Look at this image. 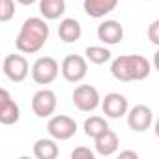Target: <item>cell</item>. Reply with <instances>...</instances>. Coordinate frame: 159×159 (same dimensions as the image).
<instances>
[{
	"mask_svg": "<svg viewBox=\"0 0 159 159\" xmlns=\"http://www.w3.org/2000/svg\"><path fill=\"white\" fill-rule=\"evenodd\" d=\"M49 39V25L41 17H28L17 38H15V47L23 54H34L43 49V45Z\"/></svg>",
	"mask_w": 159,
	"mask_h": 159,
	"instance_id": "6da1fadb",
	"label": "cell"
},
{
	"mask_svg": "<svg viewBox=\"0 0 159 159\" xmlns=\"http://www.w3.org/2000/svg\"><path fill=\"white\" fill-rule=\"evenodd\" d=\"M118 0H84V13L92 19H101L114 11Z\"/></svg>",
	"mask_w": 159,
	"mask_h": 159,
	"instance_id": "9a60e30c",
	"label": "cell"
},
{
	"mask_svg": "<svg viewBox=\"0 0 159 159\" xmlns=\"http://www.w3.org/2000/svg\"><path fill=\"white\" fill-rule=\"evenodd\" d=\"M153 67L159 71V49L155 51V54H153Z\"/></svg>",
	"mask_w": 159,
	"mask_h": 159,
	"instance_id": "cb8c5ba5",
	"label": "cell"
},
{
	"mask_svg": "<svg viewBox=\"0 0 159 159\" xmlns=\"http://www.w3.org/2000/svg\"><path fill=\"white\" fill-rule=\"evenodd\" d=\"M19 4H23V6H32L34 2H38V0H17Z\"/></svg>",
	"mask_w": 159,
	"mask_h": 159,
	"instance_id": "d4e9b609",
	"label": "cell"
},
{
	"mask_svg": "<svg viewBox=\"0 0 159 159\" xmlns=\"http://www.w3.org/2000/svg\"><path fill=\"white\" fill-rule=\"evenodd\" d=\"M94 142H96V144H94V146H96V153H98V155H103V157H109V155L116 153L118 144H120L118 135H116L112 129L103 131L98 139H94Z\"/></svg>",
	"mask_w": 159,
	"mask_h": 159,
	"instance_id": "4fadbf2b",
	"label": "cell"
},
{
	"mask_svg": "<svg viewBox=\"0 0 159 159\" xmlns=\"http://www.w3.org/2000/svg\"><path fill=\"white\" fill-rule=\"evenodd\" d=\"M120 157H133V159H137L139 153L133 152V150H124V152H120Z\"/></svg>",
	"mask_w": 159,
	"mask_h": 159,
	"instance_id": "603a6c76",
	"label": "cell"
},
{
	"mask_svg": "<svg viewBox=\"0 0 159 159\" xmlns=\"http://www.w3.org/2000/svg\"><path fill=\"white\" fill-rule=\"evenodd\" d=\"M34 155L38 159H56L58 157V144H56V139H38L34 148H32Z\"/></svg>",
	"mask_w": 159,
	"mask_h": 159,
	"instance_id": "e0dca14e",
	"label": "cell"
},
{
	"mask_svg": "<svg viewBox=\"0 0 159 159\" xmlns=\"http://www.w3.org/2000/svg\"><path fill=\"white\" fill-rule=\"evenodd\" d=\"M111 73L120 83L144 81L150 75V62L142 54H122L112 60Z\"/></svg>",
	"mask_w": 159,
	"mask_h": 159,
	"instance_id": "7a4b0ae2",
	"label": "cell"
},
{
	"mask_svg": "<svg viewBox=\"0 0 159 159\" xmlns=\"http://www.w3.org/2000/svg\"><path fill=\"white\" fill-rule=\"evenodd\" d=\"M98 39L105 45H118L124 39V26L114 19L103 21L98 26Z\"/></svg>",
	"mask_w": 159,
	"mask_h": 159,
	"instance_id": "7c38bea8",
	"label": "cell"
},
{
	"mask_svg": "<svg viewBox=\"0 0 159 159\" xmlns=\"http://www.w3.org/2000/svg\"><path fill=\"white\" fill-rule=\"evenodd\" d=\"M84 54H86V60H88V62L98 64V66L109 62L111 56H112V52H111L107 47H101V45H90V47H86Z\"/></svg>",
	"mask_w": 159,
	"mask_h": 159,
	"instance_id": "d6986e66",
	"label": "cell"
},
{
	"mask_svg": "<svg viewBox=\"0 0 159 159\" xmlns=\"http://www.w3.org/2000/svg\"><path fill=\"white\" fill-rule=\"evenodd\" d=\"M39 13L47 21L60 19L66 13V0H39Z\"/></svg>",
	"mask_w": 159,
	"mask_h": 159,
	"instance_id": "2e32d148",
	"label": "cell"
},
{
	"mask_svg": "<svg viewBox=\"0 0 159 159\" xmlns=\"http://www.w3.org/2000/svg\"><path fill=\"white\" fill-rule=\"evenodd\" d=\"M148 39L150 43L159 47V19H155L150 26H148Z\"/></svg>",
	"mask_w": 159,
	"mask_h": 159,
	"instance_id": "7402d4cb",
	"label": "cell"
},
{
	"mask_svg": "<svg viewBox=\"0 0 159 159\" xmlns=\"http://www.w3.org/2000/svg\"><path fill=\"white\" fill-rule=\"evenodd\" d=\"M15 15V0H0V21L8 23Z\"/></svg>",
	"mask_w": 159,
	"mask_h": 159,
	"instance_id": "ffe728a7",
	"label": "cell"
},
{
	"mask_svg": "<svg viewBox=\"0 0 159 159\" xmlns=\"http://www.w3.org/2000/svg\"><path fill=\"white\" fill-rule=\"evenodd\" d=\"M71 157L73 159H94L96 157V152H92L86 146H79V148H75L71 152Z\"/></svg>",
	"mask_w": 159,
	"mask_h": 159,
	"instance_id": "44dd1931",
	"label": "cell"
},
{
	"mask_svg": "<svg viewBox=\"0 0 159 159\" xmlns=\"http://www.w3.org/2000/svg\"><path fill=\"white\" fill-rule=\"evenodd\" d=\"M153 131H155V135H157V139H159V118L155 120V125H153Z\"/></svg>",
	"mask_w": 159,
	"mask_h": 159,
	"instance_id": "484cf974",
	"label": "cell"
},
{
	"mask_svg": "<svg viewBox=\"0 0 159 159\" xmlns=\"http://www.w3.org/2000/svg\"><path fill=\"white\" fill-rule=\"evenodd\" d=\"M19 118H21L19 105L11 99L10 92L6 88H2L0 90V124L11 125V124H17Z\"/></svg>",
	"mask_w": 159,
	"mask_h": 159,
	"instance_id": "8fae6325",
	"label": "cell"
},
{
	"mask_svg": "<svg viewBox=\"0 0 159 159\" xmlns=\"http://www.w3.org/2000/svg\"><path fill=\"white\" fill-rule=\"evenodd\" d=\"M73 105L81 112H92L101 105V98L96 86L92 84H79L73 90Z\"/></svg>",
	"mask_w": 159,
	"mask_h": 159,
	"instance_id": "5b68a950",
	"label": "cell"
},
{
	"mask_svg": "<svg viewBox=\"0 0 159 159\" xmlns=\"http://www.w3.org/2000/svg\"><path fill=\"white\" fill-rule=\"evenodd\" d=\"M32 81L38 84H51L56 81V77L60 73V64L52 56H39L32 64Z\"/></svg>",
	"mask_w": 159,
	"mask_h": 159,
	"instance_id": "3957f363",
	"label": "cell"
},
{
	"mask_svg": "<svg viewBox=\"0 0 159 159\" xmlns=\"http://www.w3.org/2000/svg\"><path fill=\"white\" fill-rule=\"evenodd\" d=\"M60 71L67 83H81L88 73V60L81 54H67L62 60Z\"/></svg>",
	"mask_w": 159,
	"mask_h": 159,
	"instance_id": "277c9868",
	"label": "cell"
},
{
	"mask_svg": "<svg viewBox=\"0 0 159 159\" xmlns=\"http://www.w3.org/2000/svg\"><path fill=\"white\" fill-rule=\"evenodd\" d=\"M58 105L56 94L49 88H41L32 96V111L38 118H49L51 114H54Z\"/></svg>",
	"mask_w": 159,
	"mask_h": 159,
	"instance_id": "ba28073f",
	"label": "cell"
},
{
	"mask_svg": "<svg viewBox=\"0 0 159 159\" xmlns=\"http://www.w3.org/2000/svg\"><path fill=\"white\" fill-rule=\"evenodd\" d=\"M77 129H79L77 122L71 116H66V114H56L47 124L49 135L52 139H56V140H69L71 137H75Z\"/></svg>",
	"mask_w": 159,
	"mask_h": 159,
	"instance_id": "8992f818",
	"label": "cell"
},
{
	"mask_svg": "<svg viewBox=\"0 0 159 159\" xmlns=\"http://www.w3.org/2000/svg\"><path fill=\"white\" fill-rule=\"evenodd\" d=\"M2 71H4V75L10 79L11 83H23L28 77L30 66H28V60L23 54H15L13 52V54H8L4 58Z\"/></svg>",
	"mask_w": 159,
	"mask_h": 159,
	"instance_id": "52a82bcc",
	"label": "cell"
},
{
	"mask_svg": "<svg viewBox=\"0 0 159 159\" xmlns=\"http://www.w3.org/2000/svg\"><path fill=\"white\" fill-rule=\"evenodd\" d=\"M107 129H109V124H107V120L103 116L94 114V116H90V118L84 120V135L88 139H98Z\"/></svg>",
	"mask_w": 159,
	"mask_h": 159,
	"instance_id": "ac0fdd59",
	"label": "cell"
},
{
	"mask_svg": "<svg viewBox=\"0 0 159 159\" xmlns=\"http://www.w3.org/2000/svg\"><path fill=\"white\" fill-rule=\"evenodd\" d=\"M58 36L64 43H75L81 39L83 36V28H81V23L73 17H66L60 21L58 25Z\"/></svg>",
	"mask_w": 159,
	"mask_h": 159,
	"instance_id": "5bb4252c",
	"label": "cell"
},
{
	"mask_svg": "<svg viewBox=\"0 0 159 159\" xmlns=\"http://www.w3.org/2000/svg\"><path fill=\"white\" fill-rule=\"evenodd\" d=\"M152 122H153V112L146 105H135L127 112V125L137 133L146 131L152 125Z\"/></svg>",
	"mask_w": 159,
	"mask_h": 159,
	"instance_id": "30bf717a",
	"label": "cell"
},
{
	"mask_svg": "<svg viewBox=\"0 0 159 159\" xmlns=\"http://www.w3.org/2000/svg\"><path fill=\"white\" fill-rule=\"evenodd\" d=\"M101 109L107 118H122L129 112V103L124 94L111 92L101 99Z\"/></svg>",
	"mask_w": 159,
	"mask_h": 159,
	"instance_id": "9c48e42d",
	"label": "cell"
}]
</instances>
